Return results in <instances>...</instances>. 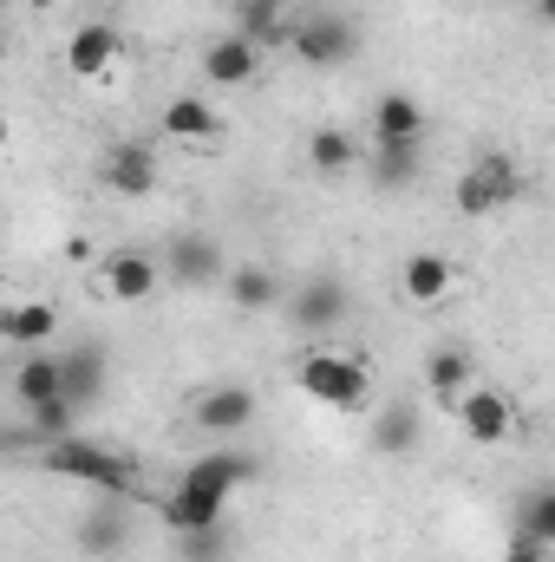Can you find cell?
<instances>
[{"label": "cell", "mask_w": 555, "mask_h": 562, "mask_svg": "<svg viewBox=\"0 0 555 562\" xmlns=\"http://www.w3.org/2000/svg\"><path fill=\"white\" fill-rule=\"evenodd\" d=\"M46 471L53 477H72V484H86V491H99V497H112V504H132L144 491L138 464L132 458H118L112 445H99V438H59V445H46Z\"/></svg>", "instance_id": "6da1fadb"}, {"label": "cell", "mask_w": 555, "mask_h": 562, "mask_svg": "<svg viewBox=\"0 0 555 562\" xmlns=\"http://www.w3.org/2000/svg\"><path fill=\"white\" fill-rule=\"evenodd\" d=\"M294 380H301V393H307L314 406L353 413V406H366L373 360H360V353H340V347H307V353H301V367H294Z\"/></svg>", "instance_id": "7a4b0ae2"}, {"label": "cell", "mask_w": 555, "mask_h": 562, "mask_svg": "<svg viewBox=\"0 0 555 562\" xmlns=\"http://www.w3.org/2000/svg\"><path fill=\"white\" fill-rule=\"evenodd\" d=\"M451 203H457V216H497V210H510V203H523V164L510 157V150H484V157H471L464 164V177L451 183Z\"/></svg>", "instance_id": "3957f363"}, {"label": "cell", "mask_w": 555, "mask_h": 562, "mask_svg": "<svg viewBox=\"0 0 555 562\" xmlns=\"http://www.w3.org/2000/svg\"><path fill=\"white\" fill-rule=\"evenodd\" d=\"M294 53L314 66V72H333V66H353L360 59V26L347 13H307L294 26Z\"/></svg>", "instance_id": "277c9868"}, {"label": "cell", "mask_w": 555, "mask_h": 562, "mask_svg": "<svg viewBox=\"0 0 555 562\" xmlns=\"http://www.w3.org/2000/svg\"><path fill=\"white\" fill-rule=\"evenodd\" d=\"M163 281H170V288H223V281H229V262H223L216 236L177 229V236L163 243Z\"/></svg>", "instance_id": "5b68a950"}, {"label": "cell", "mask_w": 555, "mask_h": 562, "mask_svg": "<svg viewBox=\"0 0 555 562\" xmlns=\"http://www.w3.org/2000/svg\"><path fill=\"white\" fill-rule=\"evenodd\" d=\"M262 477V464L249 458V451H229V445H216V451H203L183 477H177V491H196V497H216V504H229L242 484H256Z\"/></svg>", "instance_id": "8992f818"}, {"label": "cell", "mask_w": 555, "mask_h": 562, "mask_svg": "<svg viewBox=\"0 0 555 562\" xmlns=\"http://www.w3.org/2000/svg\"><path fill=\"white\" fill-rule=\"evenodd\" d=\"M287 314H294L307 334H333V327L353 314V294H347V281L340 276H307V281H294Z\"/></svg>", "instance_id": "52a82bcc"}, {"label": "cell", "mask_w": 555, "mask_h": 562, "mask_svg": "<svg viewBox=\"0 0 555 562\" xmlns=\"http://www.w3.org/2000/svg\"><path fill=\"white\" fill-rule=\"evenodd\" d=\"M99 183L112 190V196H150L157 190V150L150 144H138V138H118L105 157H99Z\"/></svg>", "instance_id": "ba28073f"}, {"label": "cell", "mask_w": 555, "mask_h": 562, "mask_svg": "<svg viewBox=\"0 0 555 562\" xmlns=\"http://www.w3.org/2000/svg\"><path fill=\"white\" fill-rule=\"evenodd\" d=\"M203 72H209V86L242 92V86H256V79H262V46H256V40H242V33L229 26V33H216V40L203 46Z\"/></svg>", "instance_id": "9c48e42d"}, {"label": "cell", "mask_w": 555, "mask_h": 562, "mask_svg": "<svg viewBox=\"0 0 555 562\" xmlns=\"http://www.w3.org/2000/svg\"><path fill=\"white\" fill-rule=\"evenodd\" d=\"M196 425H203L209 438H236V431H249V425H256V393H249L242 380H216V386H203V393H196Z\"/></svg>", "instance_id": "30bf717a"}, {"label": "cell", "mask_w": 555, "mask_h": 562, "mask_svg": "<svg viewBox=\"0 0 555 562\" xmlns=\"http://www.w3.org/2000/svg\"><path fill=\"white\" fill-rule=\"evenodd\" d=\"M457 425H464V438H471V445L497 451V445L517 431V406H510L497 386H471V393L457 400Z\"/></svg>", "instance_id": "8fae6325"}, {"label": "cell", "mask_w": 555, "mask_h": 562, "mask_svg": "<svg viewBox=\"0 0 555 562\" xmlns=\"http://www.w3.org/2000/svg\"><path fill=\"white\" fill-rule=\"evenodd\" d=\"M118 53H125L118 26H112V20H86V26L66 40V72H72V79H105V72L118 66Z\"/></svg>", "instance_id": "7c38bea8"}, {"label": "cell", "mask_w": 555, "mask_h": 562, "mask_svg": "<svg viewBox=\"0 0 555 562\" xmlns=\"http://www.w3.org/2000/svg\"><path fill=\"white\" fill-rule=\"evenodd\" d=\"M99 281L112 301H150L157 281H163V256H144V249H118L99 262Z\"/></svg>", "instance_id": "4fadbf2b"}, {"label": "cell", "mask_w": 555, "mask_h": 562, "mask_svg": "<svg viewBox=\"0 0 555 562\" xmlns=\"http://www.w3.org/2000/svg\"><path fill=\"white\" fill-rule=\"evenodd\" d=\"M366 132L373 144H424V105L412 92H380L366 112Z\"/></svg>", "instance_id": "5bb4252c"}, {"label": "cell", "mask_w": 555, "mask_h": 562, "mask_svg": "<svg viewBox=\"0 0 555 562\" xmlns=\"http://www.w3.org/2000/svg\"><path fill=\"white\" fill-rule=\"evenodd\" d=\"M53 334H59V301H13V307L0 314V340L20 347V353L53 347Z\"/></svg>", "instance_id": "9a60e30c"}, {"label": "cell", "mask_w": 555, "mask_h": 562, "mask_svg": "<svg viewBox=\"0 0 555 562\" xmlns=\"http://www.w3.org/2000/svg\"><path fill=\"white\" fill-rule=\"evenodd\" d=\"M13 400L26 413L46 406V400H66V360H59V347H39V353H26L13 367Z\"/></svg>", "instance_id": "2e32d148"}, {"label": "cell", "mask_w": 555, "mask_h": 562, "mask_svg": "<svg viewBox=\"0 0 555 562\" xmlns=\"http://www.w3.org/2000/svg\"><path fill=\"white\" fill-rule=\"evenodd\" d=\"M157 132L177 144H216L223 138V112L209 105V99H196V92H183V99H170L163 112H157Z\"/></svg>", "instance_id": "e0dca14e"}, {"label": "cell", "mask_w": 555, "mask_h": 562, "mask_svg": "<svg viewBox=\"0 0 555 562\" xmlns=\"http://www.w3.org/2000/svg\"><path fill=\"white\" fill-rule=\"evenodd\" d=\"M59 360H66V400L72 406H99L105 380H112V353L86 340V347H59Z\"/></svg>", "instance_id": "ac0fdd59"}, {"label": "cell", "mask_w": 555, "mask_h": 562, "mask_svg": "<svg viewBox=\"0 0 555 562\" xmlns=\"http://www.w3.org/2000/svg\"><path fill=\"white\" fill-rule=\"evenodd\" d=\"M457 288V269H451V256H438V249H418L399 262V294L418 301V307H431V301H444Z\"/></svg>", "instance_id": "d6986e66"}, {"label": "cell", "mask_w": 555, "mask_h": 562, "mask_svg": "<svg viewBox=\"0 0 555 562\" xmlns=\"http://www.w3.org/2000/svg\"><path fill=\"white\" fill-rule=\"evenodd\" d=\"M471 386H477V360H471L464 347H431V360H424V393H431L438 406H457Z\"/></svg>", "instance_id": "ffe728a7"}, {"label": "cell", "mask_w": 555, "mask_h": 562, "mask_svg": "<svg viewBox=\"0 0 555 562\" xmlns=\"http://www.w3.org/2000/svg\"><path fill=\"white\" fill-rule=\"evenodd\" d=\"M229 20H236V33H242V40H256L262 53H269V46H294V26H301V20H287V7H281V0H236V7H229Z\"/></svg>", "instance_id": "44dd1931"}, {"label": "cell", "mask_w": 555, "mask_h": 562, "mask_svg": "<svg viewBox=\"0 0 555 562\" xmlns=\"http://www.w3.org/2000/svg\"><path fill=\"white\" fill-rule=\"evenodd\" d=\"M223 294H229L242 314H269V307H281V301H287L281 276H275V269H262V262H242V269H229Z\"/></svg>", "instance_id": "7402d4cb"}, {"label": "cell", "mask_w": 555, "mask_h": 562, "mask_svg": "<svg viewBox=\"0 0 555 562\" xmlns=\"http://www.w3.org/2000/svg\"><path fill=\"white\" fill-rule=\"evenodd\" d=\"M418 170H424V144H373V164H366L373 190H412Z\"/></svg>", "instance_id": "603a6c76"}, {"label": "cell", "mask_w": 555, "mask_h": 562, "mask_svg": "<svg viewBox=\"0 0 555 562\" xmlns=\"http://www.w3.org/2000/svg\"><path fill=\"white\" fill-rule=\"evenodd\" d=\"M307 164H314V177H347L353 164H360V144L353 132H340V125H314V138H307Z\"/></svg>", "instance_id": "cb8c5ba5"}, {"label": "cell", "mask_w": 555, "mask_h": 562, "mask_svg": "<svg viewBox=\"0 0 555 562\" xmlns=\"http://www.w3.org/2000/svg\"><path fill=\"white\" fill-rule=\"evenodd\" d=\"M366 438H373V451H380V458H406V451H418V406H412V400H393V406L373 419Z\"/></svg>", "instance_id": "d4e9b609"}, {"label": "cell", "mask_w": 555, "mask_h": 562, "mask_svg": "<svg viewBox=\"0 0 555 562\" xmlns=\"http://www.w3.org/2000/svg\"><path fill=\"white\" fill-rule=\"evenodd\" d=\"M79 413H86V406H72V400H46V406H33L26 419H33V438L59 445V438H72V431H79Z\"/></svg>", "instance_id": "484cf974"}, {"label": "cell", "mask_w": 555, "mask_h": 562, "mask_svg": "<svg viewBox=\"0 0 555 562\" xmlns=\"http://www.w3.org/2000/svg\"><path fill=\"white\" fill-rule=\"evenodd\" d=\"M523 530L543 537V543L555 550V484H536V491L523 497Z\"/></svg>", "instance_id": "4316f807"}, {"label": "cell", "mask_w": 555, "mask_h": 562, "mask_svg": "<svg viewBox=\"0 0 555 562\" xmlns=\"http://www.w3.org/2000/svg\"><path fill=\"white\" fill-rule=\"evenodd\" d=\"M86 550H92V557H118V550H125V524H118V517H92V524H86Z\"/></svg>", "instance_id": "83f0119b"}, {"label": "cell", "mask_w": 555, "mask_h": 562, "mask_svg": "<svg viewBox=\"0 0 555 562\" xmlns=\"http://www.w3.org/2000/svg\"><path fill=\"white\" fill-rule=\"evenodd\" d=\"M229 557V530L216 524V530H196V537H183V562H223Z\"/></svg>", "instance_id": "f1b7e54d"}, {"label": "cell", "mask_w": 555, "mask_h": 562, "mask_svg": "<svg viewBox=\"0 0 555 562\" xmlns=\"http://www.w3.org/2000/svg\"><path fill=\"white\" fill-rule=\"evenodd\" d=\"M543 557H550V543H543V537H530V530L517 524V537L503 543V562H543Z\"/></svg>", "instance_id": "f546056e"}, {"label": "cell", "mask_w": 555, "mask_h": 562, "mask_svg": "<svg viewBox=\"0 0 555 562\" xmlns=\"http://www.w3.org/2000/svg\"><path fill=\"white\" fill-rule=\"evenodd\" d=\"M530 7H536V20H543V26L555 33V0H530Z\"/></svg>", "instance_id": "4dcf8cb0"}, {"label": "cell", "mask_w": 555, "mask_h": 562, "mask_svg": "<svg viewBox=\"0 0 555 562\" xmlns=\"http://www.w3.org/2000/svg\"><path fill=\"white\" fill-rule=\"evenodd\" d=\"M26 7H53V0H26Z\"/></svg>", "instance_id": "1f68e13d"}]
</instances>
